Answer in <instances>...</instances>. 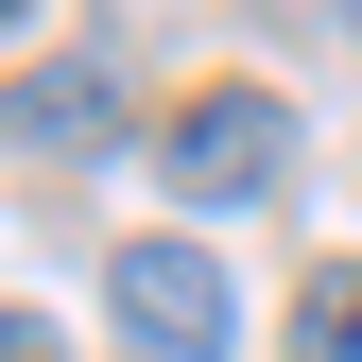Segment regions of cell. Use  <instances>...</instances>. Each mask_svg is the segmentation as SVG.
<instances>
[{
	"instance_id": "7",
	"label": "cell",
	"mask_w": 362,
	"mask_h": 362,
	"mask_svg": "<svg viewBox=\"0 0 362 362\" xmlns=\"http://www.w3.org/2000/svg\"><path fill=\"white\" fill-rule=\"evenodd\" d=\"M345 18H362V0H345Z\"/></svg>"
},
{
	"instance_id": "3",
	"label": "cell",
	"mask_w": 362,
	"mask_h": 362,
	"mask_svg": "<svg viewBox=\"0 0 362 362\" xmlns=\"http://www.w3.org/2000/svg\"><path fill=\"white\" fill-rule=\"evenodd\" d=\"M0 139H18V156H104L121 139V69H86V52L18 69V86H0Z\"/></svg>"
},
{
	"instance_id": "4",
	"label": "cell",
	"mask_w": 362,
	"mask_h": 362,
	"mask_svg": "<svg viewBox=\"0 0 362 362\" xmlns=\"http://www.w3.org/2000/svg\"><path fill=\"white\" fill-rule=\"evenodd\" d=\"M293 362H362V259H310L293 276Z\"/></svg>"
},
{
	"instance_id": "6",
	"label": "cell",
	"mask_w": 362,
	"mask_h": 362,
	"mask_svg": "<svg viewBox=\"0 0 362 362\" xmlns=\"http://www.w3.org/2000/svg\"><path fill=\"white\" fill-rule=\"evenodd\" d=\"M0 35H18V0H0Z\"/></svg>"
},
{
	"instance_id": "2",
	"label": "cell",
	"mask_w": 362,
	"mask_h": 362,
	"mask_svg": "<svg viewBox=\"0 0 362 362\" xmlns=\"http://www.w3.org/2000/svg\"><path fill=\"white\" fill-rule=\"evenodd\" d=\"M104 310H121L139 362H224V328H242V293H224L207 242H121L104 259Z\"/></svg>"
},
{
	"instance_id": "5",
	"label": "cell",
	"mask_w": 362,
	"mask_h": 362,
	"mask_svg": "<svg viewBox=\"0 0 362 362\" xmlns=\"http://www.w3.org/2000/svg\"><path fill=\"white\" fill-rule=\"evenodd\" d=\"M0 362H69V345H52V328H35V310H0Z\"/></svg>"
},
{
	"instance_id": "1",
	"label": "cell",
	"mask_w": 362,
	"mask_h": 362,
	"mask_svg": "<svg viewBox=\"0 0 362 362\" xmlns=\"http://www.w3.org/2000/svg\"><path fill=\"white\" fill-rule=\"evenodd\" d=\"M276 173H293V104L276 86H190V104L156 121V190L173 207H276Z\"/></svg>"
}]
</instances>
